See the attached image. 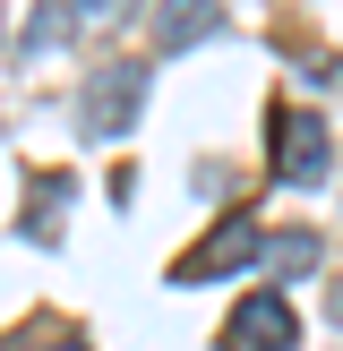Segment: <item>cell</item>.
Here are the masks:
<instances>
[{
	"mask_svg": "<svg viewBox=\"0 0 343 351\" xmlns=\"http://www.w3.org/2000/svg\"><path fill=\"white\" fill-rule=\"evenodd\" d=\"M137 103H146V60H103L95 86H86V129L95 137H129Z\"/></svg>",
	"mask_w": 343,
	"mask_h": 351,
	"instance_id": "1",
	"label": "cell"
},
{
	"mask_svg": "<svg viewBox=\"0 0 343 351\" xmlns=\"http://www.w3.org/2000/svg\"><path fill=\"white\" fill-rule=\"evenodd\" d=\"M326 163H335L326 120L318 112H274V180H283V189H309V180H326Z\"/></svg>",
	"mask_w": 343,
	"mask_h": 351,
	"instance_id": "2",
	"label": "cell"
},
{
	"mask_svg": "<svg viewBox=\"0 0 343 351\" xmlns=\"http://www.w3.org/2000/svg\"><path fill=\"white\" fill-rule=\"evenodd\" d=\"M206 34H223V9H215V0H163V9H154V43H163L172 60H180L189 43H206Z\"/></svg>",
	"mask_w": 343,
	"mask_h": 351,
	"instance_id": "5",
	"label": "cell"
},
{
	"mask_svg": "<svg viewBox=\"0 0 343 351\" xmlns=\"http://www.w3.org/2000/svg\"><path fill=\"white\" fill-rule=\"evenodd\" d=\"M43 351H86V343H78V335H60V343H43Z\"/></svg>",
	"mask_w": 343,
	"mask_h": 351,
	"instance_id": "8",
	"label": "cell"
},
{
	"mask_svg": "<svg viewBox=\"0 0 343 351\" xmlns=\"http://www.w3.org/2000/svg\"><path fill=\"white\" fill-rule=\"evenodd\" d=\"M129 9H137V0H78L86 26H112V17H129Z\"/></svg>",
	"mask_w": 343,
	"mask_h": 351,
	"instance_id": "7",
	"label": "cell"
},
{
	"mask_svg": "<svg viewBox=\"0 0 343 351\" xmlns=\"http://www.w3.org/2000/svg\"><path fill=\"white\" fill-rule=\"evenodd\" d=\"M240 351H292V335H300V317H292V300H274V291H257V300L232 308V326H223Z\"/></svg>",
	"mask_w": 343,
	"mask_h": 351,
	"instance_id": "3",
	"label": "cell"
},
{
	"mask_svg": "<svg viewBox=\"0 0 343 351\" xmlns=\"http://www.w3.org/2000/svg\"><path fill=\"white\" fill-rule=\"evenodd\" d=\"M266 266H274V274H309V266H318V240H309V232L266 240Z\"/></svg>",
	"mask_w": 343,
	"mask_h": 351,
	"instance_id": "6",
	"label": "cell"
},
{
	"mask_svg": "<svg viewBox=\"0 0 343 351\" xmlns=\"http://www.w3.org/2000/svg\"><path fill=\"white\" fill-rule=\"evenodd\" d=\"M249 257H266V240H257L249 223L232 215V223H223L215 240H198V249H189V257H180L172 274H180V283H206V274H232V266H249Z\"/></svg>",
	"mask_w": 343,
	"mask_h": 351,
	"instance_id": "4",
	"label": "cell"
}]
</instances>
